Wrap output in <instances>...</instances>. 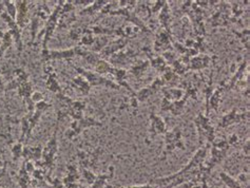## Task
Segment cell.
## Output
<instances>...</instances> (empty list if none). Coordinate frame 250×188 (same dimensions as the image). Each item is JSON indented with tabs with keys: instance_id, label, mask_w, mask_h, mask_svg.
<instances>
[{
	"instance_id": "obj_38",
	"label": "cell",
	"mask_w": 250,
	"mask_h": 188,
	"mask_svg": "<svg viewBox=\"0 0 250 188\" xmlns=\"http://www.w3.org/2000/svg\"><path fill=\"white\" fill-rule=\"evenodd\" d=\"M14 41H13L12 35L9 33V31H5L1 33V42H0V60L3 57L6 50H9Z\"/></svg>"
},
{
	"instance_id": "obj_34",
	"label": "cell",
	"mask_w": 250,
	"mask_h": 188,
	"mask_svg": "<svg viewBox=\"0 0 250 188\" xmlns=\"http://www.w3.org/2000/svg\"><path fill=\"white\" fill-rule=\"evenodd\" d=\"M225 92V89H224V86L221 85L213 90V92L211 94V96H210L209 99V104H208V107H209V110H214L215 112L219 111V107H220V103H221V100H222V95L223 93Z\"/></svg>"
},
{
	"instance_id": "obj_8",
	"label": "cell",
	"mask_w": 250,
	"mask_h": 188,
	"mask_svg": "<svg viewBox=\"0 0 250 188\" xmlns=\"http://www.w3.org/2000/svg\"><path fill=\"white\" fill-rule=\"evenodd\" d=\"M230 4L227 1H219L214 6V12L209 17V23L213 28L228 27L230 21Z\"/></svg>"
},
{
	"instance_id": "obj_22",
	"label": "cell",
	"mask_w": 250,
	"mask_h": 188,
	"mask_svg": "<svg viewBox=\"0 0 250 188\" xmlns=\"http://www.w3.org/2000/svg\"><path fill=\"white\" fill-rule=\"evenodd\" d=\"M216 57L215 56H210L208 54H199L192 58H190L189 63H188V70L189 71H202L210 68L211 63H215Z\"/></svg>"
},
{
	"instance_id": "obj_10",
	"label": "cell",
	"mask_w": 250,
	"mask_h": 188,
	"mask_svg": "<svg viewBox=\"0 0 250 188\" xmlns=\"http://www.w3.org/2000/svg\"><path fill=\"white\" fill-rule=\"evenodd\" d=\"M110 16H122L125 18V21L131 22L135 25V28L139 29L142 33H152V30H151L148 25L144 22L142 18L137 16L136 13L128 8H117L115 10H112L109 13Z\"/></svg>"
},
{
	"instance_id": "obj_1",
	"label": "cell",
	"mask_w": 250,
	"mask_h": 188,
	"mask_svg": "<svg viewBox=\"0 0 250 188\" xmlns=\"http://www.w3.org/2000/svg\"><path fill=\"white\" fill-rule=\"evenodd\" d=\"M58 130H59V123L56 122L54 133L42 149V160L35 163V166L38 167L39 169H42L45 173L48 174V177H50V174L55 168V162L58 154Z\"/></svg>"
},
{
	"instance_id": "obj_35",
	"label": "cell",
	"mask_w": 250,
	"mask_h": 188,
	"mask_svg": "<svg viewBox=\"0 0 250 188\" xmlns=\"http://www.w3.org/2000/svg\"><path fill=\"white\" fill-rule=\"evenodd\" d=\"M16 181H17V184L21 188H30V186L32 184V177H31V174L27 171V169H25L24 161L21 166V169H19V171H18Z\"/></svg>"
},
{
	"instance_id": "obj_54",
	"label": "cell",
	"mask_w": 250,
	"mask_h": 188,
	"mask_svg": "<svg viewBox=\"0 0 250 188\" xmlns=\"http://www.w3.org/2000/svg\"><path fill=\"white\" fill-rule=\"evenodd\" d=\"M4 84H3V81H2V77H1V72H0V96L2 95V93L3 92H5L4 91Z\"/></svg>"
},
{
	"instance_id": "obj_44",
	"label": "cell",
	"mask_w": 250,
	"mask_h": 188,
	"mask_svg": "<svg viewBox=\"0 0 250 188\" xmlns=\"http://www.w3.org/2000/svg\"><path fill=\"white\" fill-rule=\"evenodd\" d=\"M84 27H72L69 32V38L72 41L80 42L82 36L83 35Z\"/></svg>"
},
{
	"instance_id": "obj_14",
	"label": "cell",
	"mask_w": 250,
	"mask_h": 188,
	"mask_svg": "<svg viewBox=\"0 0 250 188\" xmlns=\"http://www.w3.org/2000/svg\"><path fill=\"white\" fill-rule=\"evenodd\" d=\"M0 18H1L2 21L6 23V25H8L9 33L12 35L13 41H14V42L16 44V49H17L18 54H19V56H21V53H22V51H23V43H22V38H21V29L18 27V24H17L15 19H13L12 17H10L8 13H6L5 11L0 14Z\"/></svg>"
},
{
	"instance_id": "obj_12",
	"label": "cell",
	"mask_w": 250,
	"mask_h": 188,
	"mask_svg": "<svg viewBox=\"0 0 250 188\" xmlns=\"http://www.w3.org/2000/svg\"><path fill=\"white\" fill-rule=\"evenodd\" d=\"M249 120V111L245 108H233L226 114H224L221 119L219 126L223 129L233 126L235 124Z\"/></svg>"
},
{
	"instance_id": "obj_41",
	"label": "cell",
	"mask_w": 250,
	"mask_h": 188,
	"mask_svg": "<svg viewBox=\"0 0 250 188\" xmlns=\"http://www.w3.org/2000/svg\"><path fill=\"white\" fill-rule=\"evenodd\" d=\"M220 178L222 182L225 184L228 188H242L241 184L238 182V180L233 179L231 176H229L225 171L220 172Z\"/></svg>"
},
{
	"instance_id": "obj_39",
	"label": "cell",
	"mask_w": 250,
	"mask_h": 188,
	"mask_svg": "<svg viewBox=\"0 0 250 188\" xmlns=\"http://www.w3.org/2000/svg\"><path fill=\"white\" fill-rule=\"evenodd\" d=\"M42 22H44V21H42L41 18L37 17L36 15H33V18L31 21V42H30V44H33V42H34L35 38L37 36V32H38L39 28L42 27Z\"/></svg>"
},
{
	"instance_id": "obj_31",
	"label": "cell",
	"mask_w": 250,
	"mask_h": 188,
	"mask_svg": "<svg viewBox=\"0 0 250 188\" xmlns=\"http://www.w3.org/2000/svg\"><path fill=\"white\" fill-rule=\"evenodd\" d=\"M109 1L108 0H95V1L92 2L91 4L84 6L83 10L78 12V15L80 16H92L94 15L95 13L101 12L104 6L106 5Z\"/></svg>"
},
{
	"instance_id": "obj_43",
	"label": "cell",
	"mask_w": 250,
	"mask_h": 188,
	"mask_svg": "<svg viewBox=\"0 0 250 188\" xmlns=\"http://www.w3.org/2000/svg\"><path fill=\"white\" fill-rule=\"evenodd\" d=\"M80 173L82 174V176L84 178V180H85V182H87L89 185H91V184H93V182L95 181V179H96V174L92 171V170H90V169H88V168H83V167H80Z\"/></svg>"
},
{
	"instance_id": "obj_55",
	"label": "cell",
	"mask_w": 250,
	"mask_h": 188,
	"mask_svg": "<svg viewBox=\"0 0 250 188\" xmlns=\"http://www.w3.org/2000/svg\"><path fill=\"white\" fill-rule=\"evenodd\" d=\"M3 153H4V148H0V159H1Z\"/></svg>"
},
{
	"instance_id": "obj_3",
	"label": "cell",
	"mask_w": 250,
	"mask_h": 188,
	"mask_svg": "<svg viewBox=\"0 0 250 188\" xmlns=\"http://www.w3.org/2000/svg\"><path fill=\"white\" fill-rule=\"evenodd\" d=\"M69 63L78 74L83 76V79L90 84L91 87H104L108 89L116 90V91H120L121 90V86L118 85L117 83L113 82L110 79H107V77H104V75L96 73L95 71H90L81 67H76L75 64H73L71 62H69Z\"/></svg>"
},
{
	"instance_id": "obj_13",
	"label": "cell",
	"mask_w": 250,
	"mask_h": 188,
	"mask_svg": "<svg viewBox=\"0 0 250 188\" xmlns=\"http://www.w3.org/2000/svg\"><path fill=\"white\" fill-rule=\"evenodd\" d=\"M77 21L76 6L71 1H63L62 6L61 15L58 19V28L68 29L72 28Z\"/></svg>"
},
{
	"instance_id": "obj_4",
	"label": "cell",
	"mask_w": 250,
	"mask_h": 188,
	"mask_svg": "<svg viewBox=\"0 0 250 188\" xmlns=\"http://www.w3.org/2000/svg\"><path fill=\"white\" fill-rule=\"evenodd\" d=\"M194 125L199 135V144L203 146L204 143L211 144L216 139L215 138V128L211 124L209 116L205 115L203 112H199L194 119Z\"/></svg>"
},
{
	"instance_id": "obj_28",
	"label": "cell",
	"mask_w": 250,
	"mask_h": 188,
	"mask_svg": "<svg viewBox=\"0 0 250 188\" xmlns=\"http://www.w3.org/2000/svg\"><path fill=\"white\" fill-rule=\"evenodd\" d=\"M42 146L38 145L36 147H31V146H24L23 147V152H22V158L25 162H38L42 160Z\"/></svg>"
},
{
	"instance_id": "obj_7",
	"label": "cell",
	"mask_w": 250,
	"mask_h": 188,
	"mask_svg": "<svg viewBox=\"0 0 250 188\" xmlns=\"http://www.w3.org/2000/svg\"><path fill=\"white\" fill-rule=\"evenodd\" d=\"M103 123L97 121L91 116H83V119L77 121H72L70 127L67 131L64 132V138L70 141L75 140L83 130L91 127H102Z\"/></svg>"
},
{
	"instance_id": "obj_40",
	"label": "cell",
	"mask_w": 250,
	"mask_h": 188,
	"mask_svg": "<svg viewBox=\"0 0 250 188\" xmlns=\"http://www.w3.org/2000/svg\"><path fill=\"white\" fill-rule=\"evenodd\" d=\"M232 33L239 38L240 42L244 44V47L246 48V53L249 55V30L248 29H243L241 32L231 30Z\"/></svg>"
},
{
	"instance_id": "obj_26",
	"label": "cell",
	"mask_w": 250,
	"mask_h": 188,
	"mask_svg": "<svg viewBox=\"0 0 250 188\" xmlns=\"http://www.w3.org/2000/svg\"><path fill=\"white\" fill-rule=\"evenodd\" d=\"M161 79H162V81L164 83V85H165V87H168V88L179 87L181 82H182L181 76L177 75L170 67H168L162 73Z\"/></svg>"
},
{
	"instance_id": "obj_53",
	"label": "cell",
	"mask_w": 250,
	"mask_h": 188,
	"mask_svg": "<svg viewBox=\"0 0 250 188\" xmlns=\"http://www.w3.org/2000/svg\"><path fill=\"white\" fill-rule=\"evenodd\" d=\"M243 150H244L246 157H249V140H247L244 144H243Z\"/></svg>"
},
{
	"instance_id": "obj_21",
	"label": "cell",
	"mask_w": 250,
	"mask_h": 188,
	"mask_svg": "<svg viewBox=\"0 0 250 188\" xmlns=\"http://www.w3.org/2000/svg\"><path fill=\"white\" fill-rule=\"evenodd\" d=\"M248 58L245 61H243V63L240 64L236 72L233 74V76L230 79L228 82L223 81L222 85L224 86V89H225V92L230 91V90H235V87L238 86V84L242 82L243 80H245V73L248 72Z\"/></svg>"
},
{
	"instance_id": "obj_46",
	"label": "cell",
	"mask_w": 250,
	"mask_h": 188,
	"mask_svg": "<svg viewBox=\"0 0 250 188\" xmlns=\"http://www.w3.org/2000/svg\"><path fill=\"white\" fill-rule=\"evenodd\" d=\"M166 3H167L166 0H157V1L151 2V4H150V14L152 15L156 12H160L163 9V6L165 5Z\"/></svg>"
},
{
	"instance_id": "obj_33",
	"label": "cell",
	"mask_w": 250,
	"mask_h": 188,
	"mask_svg": "<svg viewBox=\"0 0 250 188\" xmlns=\"http://www.w3.org/2000/svg\"><path fill=\"white\" fill-rule=\"evenodd\" d=\"M161 91L163 92L164 99L168 100L169 102H175L182 100L184 96H185V91L180 87H174V88H168L164 87Z\"/></svg>"
},
{
	"instance_id": "obj_56",
	"label": "cell",
	"mask_w": 250,
	"mask_h": 188,
	"mask_svg": "<svg viewBox=\"0 0 250 188\" xmlns=\"http://www.w3.org/2000/svg\"><path fill=\"white\" fill-rule=\"evenodd\" d=\"M0 188H4V187H0Z\"/></svg>"
},
{
	"instance_id": "obj_32",
	"label": "cell",
	"mask_w": 250,
	"mask_h": 188,
	"mask_svg": "<svg viewBox=\"0 0 250 188\" xmlns=\"http://www.w3.org/2000/svg\"><path fill=\"white\" fill-rule=\"evenodd\" d=\"M171 11H170V6L167 1V3L163 6V9L160 11V15H159V21L162 29L165 31L169 32V33H172L171 31Z\"/></svg>"
},
{
	"instance_id": "obj_29",
	"label": "cell",
	"mask_w": 250,
	"mask_h": 188,
	"mask_svg": "<svg viewBox=\"0 0 250 188\" xmlns=\"http://www.w3.org/2000/svg\"><path fill=\"white\" fill-rule=\"evenodd\" d=\"M70 86L72 88H74L75 90H77V91L83 96H88L90 94L91 88H92L90 86V84L81 75L73 77L70 82Z\"/></svg>"
},
{
	"instance_id": "obj_24",
	"label": "cell",
	"mask_w": 250,
	"mask_h": 188,
	"mask_svg": "<svg viewBox=\"0 0 250 188\" xmlns=\"http://www.w3.org/2000/svg\"><path fill=\"white\" fill-rule=\"evenodd\" d=\"M142 51L147 55L150 66L152 67L154 70H156L157 72L163 73L164 71H165L169 67L166 61L164 60L161 55H154L152 53V50H151L150 47H144L142 49Z\"/></svg>"
},
{
	"instance_id": "obj_52",
	"label": "cell",
	"mask_w": 250,
	"mask_h": 188,
	"mask_svg": "<svg viewBox=\"0 0 250 188\" xmlns=\"http://www.w3.org/2000/svg\"><path fill=\"white\" fill-rule=\"evenodd\" d=\"M121 188H157L154 185H151V184H145V185H139V186H125V187H121Z\"/></svg>"
},
{
	"instance_id": "obj_11",
	"label": "cell",
	"mask_w": 250,
	"mask_h": 188,
	"mask_svg": "<svg viewBox=\"0 0 250 188\" xmlns=\"http://www.w3.org/2000/svg\"><path fill=\"white\" fill-rule=\"evenodd\" d=\"M139 55H140L139 51L131 49V48H127V49H124L120 52H117V53L109 57L108 62L115 68L124 69V67L129 66V64L132 63L133 61Z\"/></svg>"
},
{
	"instance_id": "obj_47",
	"label": "cell",
	"mask_w": 250,
	"mask_h": 188,
	"mask_svg": "<svg viewBox=\"0 0 250 188\" xmlns=\"http://www.w3.org/2000/svg\"><path fill=\"white\" fill-rule=\"evenodd\" d=\"M227 142H228V144H229L230 146L236 147V145L240 144V139H239L238 135H236L235 133H233V134H231V135H229Z\"/></svg>"
},
{
	"instance_id": "obj_19",
	"label": "cell",
	"mask_w": 250,
	"mask_h": 188,
	"mask_svg": "<svg viewBox=\"0 0 250 188\" xmlns=\"http://www.w3.org/2000/svg\"><path fill=\"white\" fill-rule=\"evenodd\" d=\"M103 150L101 148H97L95 150L87 152L84 150H78L77 157H78V163H80V167L83 168H95L96 164L100 159V155L102 154Z\"/></svg>"
},
{
	"instance_id": "obj_2",
	"label": "cell",
	"mask_w": 250,
	"mask_h": 188,
	"mask_svg": "<svg viewBox=\"0 0 250 188\" xmlns=\"http://www.w3.org/2000/svg\"><path fill=\"white\" fill-rule=\"evenodd\" d=\"M205 14H206V10H203L196 4L195 1H191V0L184 1L180 9V15L188 16L196 36L205 37L206 35V28H205V23H204Z\"/></svg>"
},
{
	"instance_id": "obj_20",
	"label": "cell",
	"mask_w": 250,
	"mask_h": 188,
	"mask_svg": "<svg viewBox=\"0 0 250 188\" xmlns=\"http://www.w3.org/2000/svg\"><path fill=\"white\" fill-rule=\"evenodd\" d=\"M43 72L47 75V79H45V87L54 94H58L62 92V89L61 87V84L58 82V75L54 68L51 66L50 63H44L43 67Z\"/></svg>"
},
{
	"instance_id": "obj_6",
	"label": "cell",
	"mask_w": 250,
	"mask_h": 188,
	"mask_svg": "<svg viewBox=\"0 0 250 188\" xmlns=\"http://www.w3.org/2000/svg\"><path fill=\"white\" fill-rule=\"evenodd\" d=\"M182 124L176 125L171 130L167 131L165 134V150L163 152L162 161L166 160L169 154L174 152L176 149L180 150H186V146L183 141V131H182Z\"/></svg>"
},
{
	"instance_id": "obj_16",
	"label": "cell",
	"mask_w": 250,
	"mask_h": 188,
	"mask_svg": "<svg viewBox=\"0 0 250 188\" xmlns=\"http://www.w3.org/2000/svg\"><path fill=\"white\" fill-rule=\"evenodd\" d=\"M174 40L172 33L165 31L164 29H160L159 32L155 34L153 51L154 53H164V52L171 51L172 49V41Z\"/></svg>"
},
{
	"instance_id": "obj_18",
	"label": "cell",
	"mask_w": 250,
	"mask_h": 188,
	"mask_svg": "<svg viewBox=\"0 0 250 188\" xmlns=\"http://www.w3.org/2000/svg\"><path fill=\"white\" fill-rule=\"evenodd\" d=\"M149 120H150V128H149L150 141H153L157 135L165 134L168 131L166 123L162 116L155 114L154 112H151L149 114Z\"/></svg>"
},
{
	"instance_id": "obj_5",
	"label": "cell",
	"mask_w": 250,
	"mask_h": 188,
	"mask_svg": "<svg viewBox=\"0 0 250 188\" xmlns=\"http://www.w3.org/2000/svg\"><path fill=\"white\" fill-rule=\"evenodd\" d=\"M230 149V145L228 144L227 140L221 139V140H214L211 144H210V159L208 161L204 162V166L211 170L215 166L221 164L222 162L226 159L227 153Z\"/></svg>"
},
{
	"instance_id": "obj_36",
	"label": "cell",
	"mask_w": 250,
	"mask_h": 188,
	"mask_svg": "<svg viewBox=\"0 0 250 188\" xmlns=\"http://www.w3.org/2000/svg\"><path fill=\"white\" fill-rule=\"evenodd\" d=\"M187 102H188V100L185 96H184L182 100L171 102L170 106H169V112H171V114L174 116L182 115L184 112H185Z\"/></svg>"
},
{
	"instance_id": "obj_50",
	"label": "cell",
	"mask_w": 250,
	"mask_h": 188,
	"mask_svg": "<svg viewBox=\"0 0 250 188\" xmlns=\"http://www.w3.org/2000/svg\"><path fill=\"white\" fill-rule=\"evenodd\" d=\"M72 2H73V4H74L75 6H77V5H84V6H87V5L91 4L93 1H89V0H74V1H72Z\"/></svg>"
},
{
	"instance_id": "obj_37",
	"label": "cell",
	"mask_w": 250,
	"mask_h": 188,
	"mask_svg": "<svg viewBox=\"0 0 250 188\" xmlns=\"http://www.w3.org/2000/svg\"><path fill=\"white\" fill-rule=\"evenodd\" d=\"M110 42H111V38L108 36H95L93 44L89 48V50L94 52L96 54H100L101 52L107 47V44Z\"/></svg>"
},
{
	"instance_id": "obj_49",
	"label": "cell",
	"mask_w": 250,
	"mask_h": 188,
	"mask_svg": "<svg viewBox=\"0 0 250 188\" xmlns=\"http://www.w3.org/2000/svg\"><path fill=\"white\" fill-rule=\"evenodd\" d=\"M32 101L34 102L35 104L43 101V94L42 92H39V91H34L32 94Z\"/></svg>"
},
{
	"instance_id": "obj_51",
	"label": "cell",
	"mask_w": 250,
	"mask_h": 188,
	"mask_svg": "<svg viewBox=\"0 0 250 188\" xmlns=\"http://www.w3.org/2000/svg\"><path fill=\"white\" fill-rule=\"evenodd\" d=\"M6 169H8V163L4 162L2 166H0V180H1L6 173Z\"/></svg>"
},
{
	"instance_id": "obj_23",
	"label": "cell",
	"mask_w": 250,
	"mask_h": 188,
	"mask_svg": "<svg viewBox=\"0 0 250 188\" xmlns=\"http://www.w3.org/2000/svg\"><path fill=\"white\" fill-rule=\"evenodd\" d=\"M129 42H130V40H128V38L118 37L114 41H111L107 44V47L100 53V56L103 58V60L108 61V58L111 57L113 54L117 53V52H120L124 49H126Z\"/></svg>"
},
{
	"instance_id": "obj_15",
	"label": "cell",
	"mask_w": 250,
	"mask_h": 188,
	"mask_svg": "<svg viewBox=\"0 0 250 188\" xmlns=\"http://www.w3.org/2000/svg\"><path fill=\"white\" fill-rule=\"evenodd\" d=\"M75 56L74 47L65 50H42V61L43 63H49L52 61H70Z\"/></svg>"
},
{
	"instance_id": "obj_9",
	"label": "cell",
	"mask_w": 250,
	"mask_h": 188,
	"mask_svg": "<svg viewBox=\"0 0 250 188\" xmlns=\"http://www.w3.org/2000/svg\"><path fill=\"white\" fill-rule=\"evenodd\" d=\"M62 4H63V0L58 1V3L55 6V9L53 10V12H51L49 18L47 19V21H45V23H44V29L42 31V33H43L42 50L48 49L49 42L51 41L52 36H53L56 28L58 27V19H59V15H61Z\"/></svg>"
},
{
	"instance_id": "obj_42",
	"label": "cell",
	"mask_w": 250,
	"mask_h": 188,
	"mask_svg": "<svg viewBox=\"0 0 250 188\" xmlns=\"http://www.w3.org/2000/svg\"><path fill=\"white\" fill-rule=\"evenodd\" d=\"M23 145L22 143L17 142L15 144H13L11 147V153L13 157V161L16 162L17 160H19L21 158H22V152H23Z\"/></svg>"
},
{
	"instance_id": "obj_25",
	"label": "cell",
	"mask_w": 250,
	"mask_h": 188,
	"mask_svg": "<svg viewBox=\"0 0 250 188\" xmlns=\"http://www.w3.org/2000/svg\"><path fill=\"white\" fill-rule=\"evenodd\" d=\"M16 4V10H17V14H16V22L18 24V27L21 30L25 28V25L28 24V13L30 9V1H22V0H18V1H15Z\"/></svg>"
},
{
	"instance_id": "obj_30",
	"label": "cell",
	"mask_w": 250,
	"mask_h": 188,
	"mask_svg": "<svg viewBox=\"0 0 250 188\" xmlns=\"http://www.w3.org/2000/svg\"><path fill=\"white\" fill-rule=\"evenodd\" d=\"M114 173H115V168L113 166H110L108 168L107 172L98 174L93 184H91L89 188H106L108 181L114 177Z\"/></svg>"
},
{
	"instance_id": "obj_27",
	"label": "cell",
	"mask_w": 250,
	"mask_h": 188,
	"mask_svg": "<svg viewBox=\"0 0 250 188\" xmlns=\"http://www.w3.org/2000/svg\"><path fill=\"white\" fill-rule=\"evenodd\" d=\"M150 66L149 61H137L136 63H132L129 68V73L135 77L136 81L141 82L145 73L147 72V70Z\"/></svg>"
},
{
	"instance_id": "obj_48",
	"label": "cell",
	"mask_w": 250,
	"mask_h": 188,
	"mask_svg": "<svg viewBox=\"0 0 250 188\" xmlns=\"http://www.w3.org/2000/svg\"><path fill=\"white\" fill-rule=\"evenodd\" d=\"M170 103L168 100L166 99H162L161 102V112H168L169 111V106H170Z\"/></svg>"
},
{
	"instance_id": "obj_45",
	"label": "cell",
	"mask_w": 250,
	"mask_h": 188,
	"mask_svg": "<svg viewBox=\"0 0 250 188\" xmlns=\"http://www.w3.org/2000/svg\"><path fill=\"white\" fill-rule=\"evenodd\" d=\"M3 4H4V8H5V12L8 13L9 16L16 21L17 10H16L15 1H8V0H5V1H3Z\"/></svg>"
},
{
	"instance_id": "obj_17",
	"label": "cell",
	"mask_w": 250,
	"mask_h": 188,
	"mask_svg": "<svg viewBox=\"0 0 250 188\" xmlns=\"http://www.w3.org/2000/svg\"><path fill=\"white\" fill-rule=\"evenodd\" d=\"M164 87H165V85H164L162 79L160 76H157L156 79L152 82V84H151V85H149L148 87H145V88L141 89L140 91L136 92L135 99H136L137 103L146 102L150 99L151 96H153L154 94L159 93Z\"/></svg>"
}]
</instances>
